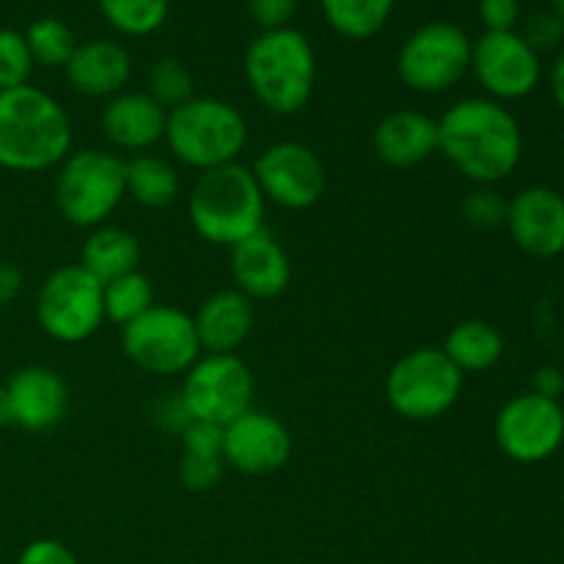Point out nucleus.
Instances as JSON below:
<instances>
[{"label":"nucleus","mask_w":564,"mask_h":564,"mask_svg":"<svg viewBox=\"0 0 564 564\" xmlns=\"http://www.w3.org/2000/svg\"><path fill=\"white\" fill-rule=\"evenodd\" d=\"M66 80L83 97L110 99L127 91L132 75V58L127 47L113 39H88L77 44L69 64L64 66Z\"/></svg>","instance_id":"aec40b11"},{"label":"nucleus","mask_w":564,"mask_h":564,"mask_svg":"<svg viewBox=\"0 0 564 564\" xmlns=\"http://www.w3.org/2000/svg\"><path fill=\"white\" fill-rule=\"evenodd\" d=\"M438 152L468 182L494 187L521 165L523 132L505 102L466 97L438 119Z\"/></svg>","instance_id":"f257e3e1"},{"label":"nucleus","mask_w":564,"mask_h":564,"mask_svg":"<svg viewBox=\"0 0 564 564\" xmlns=\"http://www.w3.org/2000/svg\"><path fill=\"white\" fill-rule=\"evenodd\" d=\"M479 20L485 31H516L521 20V3L518 0H479Z\"/></svg>","instance_id":"4c0bfd02"},{"label":"nucleus","mask_w":564,"mask_h":564,"mask_svg":"<svg viewBox=\"0 0 564 564\" xmlns=\"http://www.w3.org/2000/svg\"><path fill=\"white\" fill-rule=\"evenodd\" d=\"M512 242L534 259H554L564 253V196L554 187L534 185L507 202Z\"/></svg>","instance_id":"dca6fc26"},{"label":"nucleus","mask_w":564,"mask_h":564,"mask_svg":"<svg viewBox=\"0 0 564 564\" xmlns=\"http://www.w3.org/2000/svg\"><path fill=\"white\" fill-rule=\"evenodd\" d=\"M532 391L540 397H549V400H560L564 391V375L556 367L538 369L532 378Z\"/></svg>","instance_id":"ea45409f"},{"label":"nucleus","mask_w":564,"mask_h":564,"mask_svg":"<svg viewBox=\"0 0 564 564\" xmlns=\"http://www.w3.org/2000/svg\"><path fill=\"white\" fill-rule=\"evenodd\" d=\"M193 323H196L202 352L226 356L246 345L257 323V308L251 297L242 295L240 290H220L198 306Z\"/></svg>","instance_id":"4be33fe9"},{"label":"nucleus","mask_w":564,"mask_h":564,"mask_svg":"<svg viewBox=\"0 0 564 564\" xmlns=\"http://www.w3.org/2000/svg\"><path fill=\"white\" fill-rule=\"evenodd\" d=\"M253 180L264 202L284 209H312L328 187L325 163L301 141H275L253 163Z\"/></svg>","instance_id":"ddd939ff"},{"label":"nucleus","mask_w":564,"mask_h":564,"mask_svg":"<svg viewBox=\"0 0 564 564\" xmlns=\"http://www.w3.org/2000/svg\"><path fill=\"white\" fill-rule=\"evenodd\" d=\"M154 422H158V427L165 430V433H176V435L185 433V427L193 422V419L191 413H187L185 402H182L180 391H176V394L163 397V400L154 405Z\"/></svg>","instance_id":"58836bf2"},{"label":"nucleus","mask_w":564,"mask_h":564,"mask_svg":"<svg viewBox=\"0 0 564 564\" xmlns=\"http://www.w3.org/2000/svg\"><path fill=\"white\" fill-rule=\"evenodd\" d=\"M11 408V424L28 433H47L69 408V389L66 380L50 367H22L6 383Z\"/></svg>","instance_id":"f3484780"},{"label":"nucleus","mask_w":564,"mask_h":564,"mask_svg":"<svg viewBox=\"0 0 564 564\" xmlns=\"http://www.w3.org/2000/svg\"><path fill=\"white\" fill-rule=\"evenodd\" d=\"M325 22L339 36L364 42L383 31L397 0H319Z\"/></svg>","instance_id":"a878e982"},{"label":"nucleus","mask_w":564,"mask_h":564,"mask_svg":"<svg viewBox=\"0 0 564 564\" xmlns=\"http://www.w3.org/2000/svg\"><path fill=\"white\" fill-rule=\"evenodd\" d=\"M471 72L490 99L512 102L538 88L543 66L521 33L485 31L471 44Z\"/></svg>","instance_id":"4468645a"},{"label":"nucleus","mask_w":564,"mask_h":564,"mask_svg":"<svg viewBox=\"0 0 564 564\" xmlns=\"http://www.w3.org/2000/svg\"><path fill=\"white\" fill-rule=\"evenodd\" d=\"M246 83L253 99L273 116H295L312 102L317 55L297 28L262 31L246 50Z\"/></svg>","instance_id":"7ed1b4c3"},{"label":"nucleus","mask_w":564,"mask_h":564,"mask_svg":"<svg viewBox=\"0 0 564 564\" xmlns=\"http://www.w3.org/2000/svg\"><path fill=\"white\" fill-rule=\"evenodd\" d=\"M22 292V273L17 264L0 262V306H9Z\"/></svg>","instance_id":"a19ab883"},{"label":"nucleus","mask_w":564,"mask_h":564,"mask_svg":"<svg viewBox=\"0 0 564 564\" xmlns=\"http://www.w3.org/2000/svg\"><path fill=\"white\" fill-rule=\"evenodd\" d=\"M28 50L33 55V64L47 66V69H64L69 64L72 53L77 47V39L72 28L58 17H39L25 31Z\"/></svg>","instance_id":"c85d7f7f"},{"label":"nucleus","mask_w":564,"mask_h":564,"mask_svg":"<svg viewBox=\"0 0 564 564\" xmlns=\"http://www.w3.org/2000/svg\"><path fill=\"white\" fill-rule=\"evenodd\" d=\"M372 149L391 169H413L438 152V119L413 108L391 110L375 127Z\"/></svg>","instance_id":"412c9836"},{"label":"nucleus","mask_w":564,"mask_h":564,"mask_svg":"<svg viewBox=\"0 0 564 564\" xmlns=\"http://www.w3.org/2000/svg\"><path fill=\"white\" fill-rule=\"evenodd\" d=\"M127 196V160L119 152L88 147L66 154L55 176V207L66 224L97 229L108 224Z\"/></svg>","instance_id":"423d86ee"},{"label":"nucleus","mask_w":564,"mask_h":564,"mask_svg":"<svg viewBox=\"0 0 564 564\" xmlns=\"http://www.w3.org/2000/svg\"><path fill=\"white\" fill-rule=\"evenodd\" d=\"M180 174L160 154H135L127 160V196L147 209H163L180 198Z\"/></svg>","instance_id":"393cba45"},{"label":"nucleus","mask_w":564,"mask_h":564,"mask_svg":"<svg viewBox=\"0 0 564 564\" xmlns=\"http://www.w3.org/2000/svg\"><path fill=\"white\" fill-rule=\"evenodd\" d=\"M121 350L138 369L158 378L185 375L204 356L191 314L165 303H154L121 328Z\"/></svg>","instance_id":"6e6552de"},{"label":"nucleus","mask_w":564,"mask_h":564,"mask_svg":"<svg viewBox=\"0 0 564 564\" xmlns=\"http://www.w3.org/2000/svg\"><path fill=\"white\" fill-rule=\"evenodd\" d=\"M471 39L446 20L416 28L397 55V75L416 94H444L471 72Z\"/></svg>","instance_id":"1a4fd4ad"},{"label":"nucleus","mask_w":564,"mask_h":564,"mask_svg":"<svg viewBox=\"0 0 564 564\" xmlns=\"http://www.w3.org/2000/svg\"><path fill=\"white\" fill-rule=\"evenodd\" d=\"M551 6H554L556 14H560L562 20H564V0H551Z\"/></svg>","instance_id":"c03bdc74"},{"label":"nucleus","mask_w":564,"mask_h":564,"mask_svg":"<svg viewBox=\"0 0 564 564\" xmlns=\"http://www.w3.org/2000/svg\"><path fill=\"white\" fill-rule=\"evenodd\" d=\"M169 110L160 108L147 91H121L105 102L99 127L105 141L119 152L143 154L163 141Z\"/></svg>","instance_id":"6ab92c4d"},{"label":"nucleus","mask_w":564,"mask_h":564,"mask_svg":"<svg viewBox=\"0 0 564 564\" xmlns=\"http://www.w3.org/2000/svg\"><path fill=\"white\" fill-rule=\"evenodd\" d=\"M463 378L441 347H416L397 358L386 375V400L408 422H433L457 405Z\"/></svg>","instance_id":"0eeeda50"},{"label":"nucleus","mask_w":564,"mask_h":564,"mask_svg":"<svg viewBox=\"0 0 564 564\" xmlns=\"http://www.w3.org/2000/svg\"><path fill=\"white\" fill-rule=\"evenodd\" d=\"M460 215L471 229H499L507 220V202L490 185H477L460 204Z\"/></svg>","instance_id":"2f4dec72"},{"label":"nucleus","mask_w":564,"mask_h":564,"mask_svg":"<svg viewBox=\"0 0 564 564\" xmlns=\"http://www.w3.org/2000/svg\"><path fill=\"white\" fill-rule=\"evenodd\" d=\"M297 11V0H248V14L262 31H279L290 25Z\"/></svg>","instance_id":"c9c22d12"},{"label":"nucleus","mask_w":564,"mask_h":564,"mask_svg":"<svg viewBox=\"0 0 564 564\" xmlns=\"http://www.w3.org/2000/svg\"><path fill=\"white\" fill-rule=\"evenodd\" d=\"M17 564H80L75 551L64 545L61 540L39 538L31 540L17 556Z\"/></svg>","instance_id":"f704fd0d"},{"label":"nucleus","mask_w":564,"mask_h":564,"mask_svg":"<svg viewBox=\"0 0 564 564\" xmlns=\"http://www.w3.org/2000/svg\"><path fill=\"white\" fill-rule=\"evenodd\" d=\"M229 268L235 290L251 301H273L292 279L290 253L268 229H259L257 235L229 248Z\"/></svg>","instance_id":"a211bd4d"},{"label":"nucleus","mask_w":564,"mask_h":564,"mask_svg":"<svg viewBox=\"0 0 564 564\" xmlns=\"http://www.w3.org/2000/svg\"><path fill=\"white\" fill-rule=\"evenodd\" d=\"M551 94H554L556 105L564 110V53L556 58L554 69H551Z\"/></svg>","instance_id":"79ce46f5"},{"label":"nucleus","mask_w":564,"mask_h":564,"mask_svg":"<svg viewBox=\"0 0 564 564\" xmlns=\"http://www.w3.org/2000/svg\"><path fill=\"white\" fill-rule=\"evenodd\" d=\"M72 152V121L55 97L36 86L0 91V169L39 174Z\"/></svg>","instance_id":"f03ea898"},{"label":"nucleus","mask_w":564,"mask_h":564,"mask_svg":"<svg viewBox=\"0 0 564 564\" xmlns=\"http://www.w3.org/2000/svg\"><path fill=\"white\" fill-rule=\"evenodd\" d=\"M292 457V433L279 416L251 408L224 427V463L248 477L284 468Z\"/></svg>","instance_id":"2eb2a0df"},{"label":"nucleus","mask_w":564,"mask_h":564,"mask_svg":"<svg viewBox=\"0 0 564 564\" xmlns=\"http://www.w3.org/2000/svg\"><path fill=\"white\" fill-rule=\"evenodd\" d=\"M264 207L268 202L253 180V171L242 163L198 174L187 196L193 231L202 240L224 248H235L264 229Z\"/></svg>","instance_id":"20e7f679"},{"label":"nucleus","mask_w":564,"mask_h":564,"mask_svg":"<svg viewBox=\"0 0 564 564\" xmlns=\"http://www.w3.org/2000/svg\"><path fill=\"white\" fill-rule=\"evenodd\" d=\"M253 372L237 352H204L182 375L180 397L193 422L226 427L253 408Z\"/></svg>","instance_id":"9b49d317"},{"label":"nucleus","mask_w":564,"mask_h":564,"mask_svg":"<svg viewBox=\"0 0 564 564\" xmlns=\"http://www.w3.org/2000/svg\"><path fill=\"white\" fill-rule=\"evenodd\" d=\"M36 319L44 334L61 345L88 341L105 323L102 284L80 264L53 270L39 286Z\"/></svg>","instance_id":"9d476101"},{"label":"nucleus","mask_w":564,"mask_h":564,"mask_svg":"<svg viewBox=\"0 0 564 564\" xmlns=\"http://www.w3.org/2000/svg\"><path fill=\"white\" fill-rule=\"evenodd\" d=\"M99 11L113 31L138 39L165 25L171 0H99Z\"/></svg>","instance_id":"cd10ccee"},{"label":"nucleus","mask_w":564,"mask_h":564,"mask_svg":"<svg viewBox=\"0 0 564 564\" xmlns=\"http://www.w3.org/2000/svg\"><path fill=\"white\" fill-rule=\"evenodd\" d=\"M441 350L463 375L488 372L505 356V336L485 319H463L446 334Z\"/></svg>","instance_id":"b1692460"},{"label":"nucleus","mask_w":564,"mask_h":564,"mask_svg":"<svg viewBox=\"0 0 564 564\" xmlns=\"http://www.w3.org/2000/svg\"><path fill=\"white\" fill-rule=\"evenodd\" d=\"M163 141L174 160L204 174L237 163L248 143V121L226 99L193 97L169 110Z\"/></svg>","instance_id":"39448f33"},{"label":"nucleus","mask_w":564,"mask_h":564,"mask_svg":"<svg viewBox=\"0 0 564 564\" xmlns=\"http://www.w3.org/2000/svg\"><path fill=\"white\" fill-rule=\"evenodd\" d=\"M224 457H204V455H187L182 452L180 457V482L191 494H207L224 477Z\"/></svg>","instance_id":"473e14b6"},{"label":"nucleus","mask_w":564,"mask_h":564,"mask_svg":"<svg viewBox=\"0 0 564 564\" xmlns=\"http://www.w3.org/2000/svg\"><path fill=\"white\" fill-rule=\"evenodd\" d=\"M182 438V452L204 457H224V427L209 422H191Z\"/></svg>","instance_id":"72a5a7b5"},{"label":"nucleus","mask_w":564,"mask_h":564,"mask_svg":"<svg viewBox=\"0 0 564 564\" xmlns=\"http://www.w3.org/2000/svg\"><path fill=\"white\" fill-rule=\"evenodd\" d=\"M494 435L510 460L534 466L549 460L564 444V408L534 391L512 397L496 413Z\"/></svg>","instance_id":"f8f14e48"},{"label":"nucleus","mask_w":564,"mask_h":564,"mask_svg":"<svg viewBox=\"0 0 564 564\" xmlns=\"http://www.w3.org/2000/svg\"><path fill=\"white\" fill-rule=\"evenodd\" d=\"M11 424V408H9V394H6V386H0V430Z\"/></svg>","instance_id":"37998d69"},{"label":"nucleus","mask_w":564,"mask_h":564,"mask_svg":"<svg viewBox=\"0 0 564 564\" xmlns=\"http://www.w3.org/2000/svg\"><path fill=\"white\" fill-rule=\"evenodd\" d=\"M102 303L105 319L124 328V325H130L132 319H138L143 312L154 306L152 281L141 270L119 275V279L102 284Z\"/></svg>","instance_id":"bb28decb"},{"label":"nucleus","mask_w":564,"mask_h":564,"mask_svg":"<svg viewBox=\"0 0 564 564\" xmlns=\"http://www.w3.org/2000/svg\"><path fill=\"white\" fill-rule=\"evenodd\" d=\"M147 94L165 110H174L196 97L193 72L180 58H160L149 69Z\"/></svg>","instance_id":"c756f323"},{"label":"nucleus","mask_w":564,"mask_h":564,"mask_svg":"<svg viewBox=\"0 0 564 564\" xmlns=\"http://www.w3.org/2000/svg\"><path fill=\"white\" fill-rule=\"evenodd\" d=\"M521 36L527 39L529 47H532L534 53H540V50H551L562 42L564 20L556 14V11H543V14L529 20L527 33H521Z\"/></svg>","instance_id":"e433bc0d"},{"label":"nucleus","mask_w":564,"mask_h":564,"mask_svg":"<svg viewBox=\"0 0 564 564\" xmlns=\"http://www.w3.org/2000/svg\"><path fill=\"white\" fill-rule=\"evenodd\" d=\"M33 66L36 64L28 50L25 33L14 28H0V91L28 86Z\"/></svg>","instance_id":"7c9ffc66"},{"label":"nucleus","mask_w":564,"mask_h":564,"mask_svg":"<svg viewBox=\"0 0 564 564\" xmlns=\"http://www.w3.org/2000/svg\"><path fill=\"white\" fill-rule=\"evenodd\" d=\"M80 264L86 273H91L99 284L119 279V275L132 273L141 264V242L132 231L121 226L102 224L88 231L80 248Z\"/></svg>","instance_id":"5701e85b"}]
</instances>
